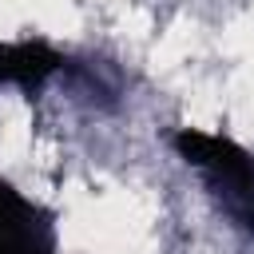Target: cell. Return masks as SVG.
I'll return each mask as SVG.
<instances>
[{"label": "cell", "mask_w": 254, "mask_h": 254, "mask_svg": "<svg viewBox=\"0 0 254 254\" xmlns=\"http://www.w3.org/2000/svg\"><path fill=\"white\" fill-rule=\"evenodd\" d=\"M175 147L183 159H190L194 167H202L214 179V187L226 198V210L246 230H254V155H246L230 139L206 135V131H179Z\"/></svg>", "instance_id": "obj_1"}, {"label": "cell", "mask_w": 254, "mask_h": 254, "mask_svg": "<svg viewBox=\"0 0 254 254\" xmlns=\"http://www.w3.org/2000/svg\"><path fill=\"white\" fill-rule=\"evenodd\" d=\"M0 254H56L52 226L44 222V214L4 183H0Z\"/></svg>", "instance_id": "obj_2"}, {"label": "cell", "mask_w": 254, "mask_h": 254, "mask_svg": "<svg viewBox=\"0 0 254 254\" xmlns=\"http://www.w3.org/2000/svg\"><path fill=\"white\" fill-rule=\"evenodd\" d=\"M56 67H60V56H56L48 44H36V40L0 44V83L36 87V83H44Z\"/></svg>", "instance_id": "obj_3"}]
</instances>
